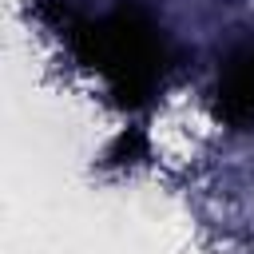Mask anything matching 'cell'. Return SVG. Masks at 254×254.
<instances>
[{"label":"cell","instance_id":"1","mask_svg":"<svg viewBox=\"0 0 254 254\" xmlns=\"http://www.w3.org/2000/svg\"><path fill=\"white\" fill-rule=\"evenodd\" d=\"M67 32L79 60L111 87V95H119V103L135 107L155 91L167 64V48L159 28L139 8L119 4L115 12L99 20H83Z\"/></svg>","mask_w":254,"mask_h":254},{"label":"cell","instance_id":"2","mask_svg":"<svg viewBox=\"0 0 254 254\" xmlns=\"http://www.w3.org/2000/svg\"><path fill=\"white\" fill-rule=\"evenodd\" d=\"M218 99H222V111L230 119H250L254 115V48L238 52L226 64L222 83H218Z\"/></svg>","mask_w":254,"mask_h":254}]
</instances>
